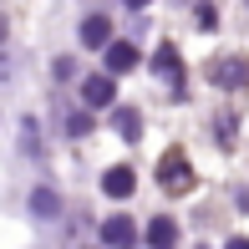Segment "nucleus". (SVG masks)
I'll list each match as a JSON object with an SVG mask.
<instances>
[{"label": "nucleus", "instance_id": "obj_10", "mask_svg": "<svg viewBox=\"0 0 249 249\" xmlns=\"http://www.w3.org/2000/svg\"><path fill=\"white\" fill-rule=\"evenodd\" d=\"M117 132H122V138H127V142L138 138V132H142V122H138V112H127V107H122V112H117Z\"/></svg>", "mask_w": 249, "mask_h": 249}, {"label": "nucleus", "instance_id": "obj_5", "mask_svg": "<svg viewBox=\"0 0 249 249\" xmlns=\"http://www.w3.org/2000/svg\"><path fill=\"white\" fill-rule=\"evenodd\" d=\"M82 46H112V20L107 16H87L82 20Z\"/></svg>", "mask_w": 249, "mask_h": 249}, {"label": "nucleus", "instance_id": "obj_4", "mask_svg": "<svg viewBox=\"0 0 249 249\" xmlns=\"http://www.w3.org/2000/svg\"><path fill=\"white\" fill-rule=\"evenodd\" d=\"M112 97H117L112 76H87V82H82V102H87V107H112Z\"/></svg>", "mask_w": 249, "mask_h": 249}, {"label": "nucleus", "instance_id": "obj_13", "mask_svg": "<svg viewBox=\"0 0 249 249\" xmlns=\"http://www.w3.org/2000/svg\"><path fill=\"white\" fill-rule=\"evenodd\" d=\"M224 249H249V239H244V234H239V239H229V244H224Z\"/></svg>", "mask_w": 249, "mask_h": 249}, {"label": "nucleus", "instance_id": "obj_6", "mask_svg": "<svg viewBox=\"0 0 249 249\" xmlns=\"http://www.w3.org/2000/svg\"><path fill=\"white\" fill-rule=\"evenodd\" d=\"M138 66V46L132 41H112L107 46V71H132Z\"/></svg>", "mask_w": 249, "mask_h": 249}, {"label": "nucleus", "instance_id": "obj_14", "mask_svg": "<svg viewBox=\"0 0 249 249\" xmlns=\"http://www.w3.org/2000/svg\"><path fill=\"white\" fill-rule=\"evenodd\" d=\"M127 5H132V10H138V5H148V0H127Z\"/></svg>", "mask_w": 249, "mask_h": 249}, {"label": "nucleus", "instance_id": "obj_2", "mask_svg": "<svg viewBox=\"0 0 249 249\" xmlns=\"http://www.w3.org/2000/svg\"><path fill=\"white\" fill-rule=\"evenodd\" d=\"M158 178H163L168 194H188V188H194V168H188L183 153H168L163 163H158Z\"/></svg>", "mask_w": 249, "mask_h": 249}, {"label": "nucleus", "instance_id": "obj_12", "mask_svg": "<svg viewBox=\"0 0 249 249\" xmlns=\"http://www.w3.org/2000/svg\"><path fill=\"white\" fill-rule=\"evenodd\" d=\"M66 132H71V138H87V132H92V117H87V112H76V117H66Z\"/></svg>", "mask_w": 249, "mask_h": 249}, {"label": "nucleus", "instance_id": "obj_11", "mask_svg": "<svg viewBox=\"0 0 249 249\" xmlns=\"http://www.w3.org/2000/svg\"><path fill=\"white\" fill-rule=\"evenodd\" d=\"M153 66H158L163 76H173V82H178V51H173V46H163V51H158V61H153Z\"/></svg>", "mask_w": 249, "mask_h": 249}, {"label": "nucleus", "instance_id": "obj_3", "mask_svg": "<svg viewBox=\"0 0 249 249\" xmlns=\"http://www.w3.org/2000/svg\"><path fill=\"white\" fill-rule=\"evenodd\" d=\"M102 239H107L112 249H132V244H138V229H132V219H122V213H117V219L102 224Z\"/></svg>", "mask_w": 249, "mask_h": 249}, {"label": "nucleus", "instance_id": "obj_7", "mask_svg": "<svg viewBox=\"0 0 249 249\" xmlns=\"http://www.w3.org/2000/svg\"><path fill=\"white\" fill-rule=\"evenodd\" d=\"M148 244H153V249H173V244H178V224H173V219H153V224H148Z\"/></svg>", "mask_w": 249, "mask_h": 249}, {"label": "nucleus", "instance_id": "obj_9", "mask_svg": "<svg viewBox=\"0 0 249 249\" xmlns=\"http://www.w3.org/2000/svg\"><path fill=\"white\" fill-rule=\"evenodd\" d=\"M31 213H36V219H56V213H61V198H56L51 188H36V194H31Z\"/></svg>", "mask_w": 249, "mask_h": 249}, {"label": "nucleus", "instance_id": "obj_8", "mask_svg": "<svg viewBox=\"0 0 249 249\" xmlns=\"http://www.w3.org/2000/svg\"><path fill=\"white\" fill-rule=\"evenodd\" d=\"M132 183H138V178H132V168H107V178H102V188H107L112 198H127Z\"/></svg>", "mask_w": 249, "mask_h": 249}, {"label": "nucleus", "instance_id": "obj_1", "mask_svg": "<svg viewBox=\"0 0 249 249\" xmlns=\"http://www.w3.org/2000/svg\"><path fill=\"white\" fill-rule=\"evenodd\" d=\"M209 82L224 87V92H239V87L249 82V61L244 56H219V61L209 66Z\"/></svg>", "mask_w": 249, "mask_h": 249}]
</instances>
